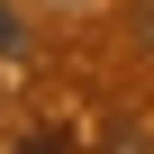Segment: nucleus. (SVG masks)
<instances>
[{"label":"nucleus","mask_w":154,"mask_h":154,"mask_svg":"<svg viewBox=\"0 0 154 154\" xmlns=\"http://www.w3.org/2000/svg\"><path fill=\"white\" fill-rule=\"evenodd\" d=\"M0 54H27V27L9 18V0H0Z\"/></svg>","instance_id":"f257e3e1"},{"label":"nucleus","mask_w":154,"mask_h":154,"mask_svg":"<svg viewBox=\"0 0 154 154\" xmlns=\"http://www.w3.org/2000/svg\"><path fill=\"white\" fill-rule=\"evenodd\" d=\"M136 45L154 54V0H136Z\"/></svg>","instance_id":"f03ea898"}]
</instances>
